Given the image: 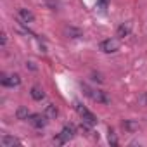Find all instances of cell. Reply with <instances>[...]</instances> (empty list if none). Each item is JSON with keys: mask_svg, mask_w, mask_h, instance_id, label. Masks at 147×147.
<instances>
[{"mask_svg": "<svg viewBox=\"0 0 147 147\" xmlns=\"http://www.w3.org/2000/svg\"><path fill=\"white\" fill-rule=\"evenodd\" d=\"M0 144H2V147H14L19 144V140L16 137H11V135H4L2 140H0Z\"/></svg>", "mask_w": 147, "mask_h": 147, "instance_id": "cell-8", "label": "cell"}, {"mask_svg": "<svg viewBox=\"0 0 147 147\" xmlns=\"http://www.w3.org/2000/svg\"><path fill=\"white\" fill-rule=\"evenodd\" d=\"M107 138H109V144L111 145H118V137H116V133L113 130H109V137Z\"/></svg>", "mask_w": 147, "mask_h": 147, "instance_id": "cell-15", "label": "cell"}, {"mask_svg": "<svg viewBox=\"0 0 147 147\" xmlns=\"http://www.w3.org/2000/svg\"><path fill=\"white\" fill-rule=\"evenodd\" d=\"M130 33H131V23H130V21L123 23V24L118 28V36H119V38H125V36H128Z\"/></svg>", "mask_w": 147, "mask_h": 147, "instance_id": "cell-7", "label": "cell"}, {"mask_svg": "<svg viewBox=\"0 0 147 147\" xmlns=\"http://www.w3.org/2000/svg\"><path fill=\"white\" fill-rule=\"evenodd\" d=\"M90 97H92L95 102H100V104H109V97H107L104 92H100V90H92V92H90Z\"/></svg>", "mask_w": 147, "mask_h": 147, "instance_id": "cell-5", "label": "cell"}, {"mask_svg": "<svg viewBox=\"0 0 147 147\" xmlns=\"http://www.w3.org/2000/svg\"><path fill=\"white\" fill-rule=\"evenodd\" d=\"M66 35H69L71 38H80L82 36V30H78V28H66Z\"/></svg>", "mask_w": 147, "mask_h": 147, "instance_id": "cell-13", "label": "cell"}, {"mask_svg": "<svg viewBox=\"0 0 147 147\" xmlns=\"http://www.w3.org/2000/svg\"><path fill=\"white\" fill-rule=\"evenodd\" d=\"M73 135H75V128H73V126H64L62 131H61L57 137H54V142L59 144V145H62V144H66L69 138H73Z\"/></svg>", "mask_w": 147, "mask_h": 147, "instance_id": "cell-2", "label": "cell"}, {"mask_svg": "<svg viewBox=\"0 0 147 147\" xmlns=\"http://www.w3.org/2000/svg\"><path fill=\"white\" fill-rule=\"evenodd\" d=\"M16 116H18V119H28L30 118V113H28V107H24V106H21L18 111H16Z\"/></svg>", "mask_w": 147, "mask_h": 147, "instance_id": "cell-12", "label": "cell"}, {"mask_svg": "<svg viewBox=\"0 0 147 147\" xmlns=\"http://www.w3.org/2000/svg\"><path fill=\"white\" fill-rule=\"evenodd\" d=\"M140 104H147V94H144L142 97H140V100H138Z\"/></svg>", "mask_w": 147, "mask_h": 147, "instance_id": "cell-16", "label": "cell"}, {"mask_svg": "<svg viewBox=\"0 0 147 147\" xmlns=\"http://www.w3.org/2000/svg\"><path fill=\"white\" fill-rule=\"evenodd\" d=\"M18 18H19V21H21V23H24V24L33 23V19H35L33 12H30L28 9H21V11H19V14H18Z\"/></svg>", "mask_w": 147, "mask_h": 147, "instance_id": "cell-6", "label": "cell"}, {"mask_svg": "<svg viewBox=\"0 0 147 147\" xmlns=\"http://www.w3.org/2000/svg\"><path fill=\"white\" fill-rule=\"evenodd\" d=\"M45 116H47L49 119H54V118L57 116V107H55V106H52V104H49V106H47V109H45Z\"/></svg>", "mask_w": 147, "mask_h": 147, "instance_id": "cell-11", "label": "cell"}, {"mask_svg": "<svg viewBox=\"0 0 147 147\" xmlns=\"http://www.w3.org/2000/svg\"><path fill=\"white\" fill-rule=\"evenodd\" d=\"M47 116L45 114H31L30 118H28V121L35 126V128H43L45 125H47Z\"/></svg>", "mask_w": 147, "mask_h": 147, "instance_id": "cell-3", "label": "cell"}, {"mask_svg": "<svg viewBox=\"0 0 147 147\" xmlns=\"http://www.w3.org/2000/svg\"><path fill=\"white\" fill-rule=\"evenodd\" d=\"M2 85L4 87H19L21 85V78H19V75H11V76L2 75Z\"/></svg>", "mask_w": 147, "mask_h": 147, "instance_id": "cell-4", "label": "cell"}, {"mask_svg": "<svg viewBox=\"0 0 147 147\" xmlns=\"http://www.w3.org/2000/svg\"><path fill=\"white\" fill-rule=\"evenodd\" d=\"M119 40L118 38H107L104 42H100V50L106 52V54H113L116 50H119Z\"/></svg>", "mask_w": 147, "mask_h": 147, "instance_id": "cell-1", "label": "cell"}, {"mask_svg": "<svg viewBox=\"0 0 147 147\" xmlns=\"http://www.w3.org/2000/svg\"><path fill=\"white\" fill-rule=\"evenodd\" d=\"M82 118H83V123H87V125H90V126L97 123V118H95V116H94V114H92L90 111H87V113H85V114H83Z\"/></svg>", "mask_w": 147, "mask_h": 147, "instance_id": "cell-10", "label": "cell"}, {"mask_svg": "<svg viewBox=\"0 0 147 147\" xmlns=\"http://www.w3.org/2000/svg\"><path fill=\"white\" fill-rule=\"evenodd\" d=\"M125 128H126L128 131H137V130H138V123L128 119V121H125Z\"/></svg>", "mask_w": 147, "mask_h": 147, "instance_id": "cell-14", "label": "cell"}, {"mask_svg": "<svg viewBox=\"0 0 147 147\" xmlns=\"http://www.w3.org/2000/svg\"><path fill=\"white\" fill-rule=\"evenodd\" d=\"M31 97H33L35 100H42V99L45 97V94H43V90H42L40 87H33V88H31Z\"/></svg>", "mask_w": 147, "mask_h": 147, "instance_id": "cell-9", "label": "cell"}]
</instances>
